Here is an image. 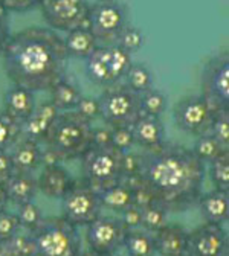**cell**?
Here are the masks:
<instances>
[{"mask_svg":"<svg viewBox=\"0 0 229 256\" xmlns=\"http://www.w3.org/2000/svg\"><path fill=\"white\" fill-rule=\"evenodd\" d=\"M113 44L119 46L121 49H124L130 55H133V54L139 52L144 48V44H145V36H144V32L139 28H136V26L128 23L119 32V36H118V38H116V42Z\"/></svg>","mask_w":229,"mask_h":256,"instance_id":"d6a6232c","label":"cell"},{"mask_svg":"<svg viewBox=\"0 0 229 256\" xmlns=\"http://www.w3.org/2000/svg\"><path fill=\"white\" fill-rule=\"evenodd\" d=\"M7 203H8V198H7V194H5V189H4L2 184H0V210H4L7 208Z\"/></svg>","mask_w":229,"mask_h":256,"instance_id":"c3c4849f","label":"cell"},{"mask_svg":"<svg viewBox=\"0 0 229 256\" xmlns=\"http://www.w3.org/2000/svg\"><path fill=\"white\" fill-rule=\"evenodd\" d=\"M0 256H19L10 241H0Z\"/></svg>","mask_w":229,"mask_h":256,"instance_id":"7dc6e473","label":"cell"},{"mask_svg":"<svg viewBox=\"0 0 229 256\" xmlns=\"http://www.w3.org/2000/svg\"><path fill=\"white\" fill-rule=\"evenodd\" d=\"M49 93H51L49 102L55 106L60 112H74L83 96L81 90L66 78L60 80L49 90Z\"/></svg>","mask_w":229,"mask_h":256,"instance_id":"d4e9b609","label":"cell"},{"mask_svg":"<svg viewBox=\"0 0 229 256\" xmlns=\"http://www.w3.org/2000/svg\"><path fill=\"white\" fill-rule=\"evenodd\" d=\"M100 101V118L110 128L130 126L141 114L139 94L127 88L122 82L104 88Z\"/></svg>","mask_w":229,"mask_h":256,"instance_id":"ba28073f","label":"cell"},{"mask_svg":"<svg viewBox=\"0 0 229 256\" xmlns=\"http://www.w3.org/2000/svg\"><path fill=\"white\" fill-rule=\"evenodd\" d=\"M86 228V241L92 253L98 256H113L122 248L127 229L119 218L100 215Z\"/></svg>","mask_w":229,"mask_h":256,"instance_id":"4fadbf2b","label":"cell"},{"mask_svg":"<svg viewBox=\"0 0 229 256\" xmlns=\"http://www.w3.org/2000/svg\"><path fill=\"white\" fill-rule=\"evenodd\" d=\"M208 133L229 150V110H215Z\"/></svg>","mask_w":229,"mask_h":256,"instance_id":"e575fe53","label":"cell"},{"mask_svg":"<svg viewBox=\"0 0 229 256\" xmlns=\"http://www.w3.org/2000/svg\"><path fill=\"white\" fill-rule=\"evenodd\" d=\"M4 70L16 84L31 92H49L66 78L68 54L58 32L31 26L11 36L2 50Z\"/></svg>","mask_w":229,"mask_h":256,"instance_id":"6da1fadb","label":"cell"},{"mask_svg":"<svg viewBox=\"0 0 229 256\" xmlns=\"http://www.w3.org/2000/svg\"><path fill=\"white\" fill-rule=\"evenodd\" d=\"M32 256H80L81 238L74 224L63 216H46L31 232Z\"/></svg>","mask_w":229,"mask_h":256,"instance_id":"277c9868","label":"cell"},{"mask_svg":"<svg viewBox=\"0 0 229 256\" xmlns=\"http://www.w3.org/2000/svg\"><path fill=\"white\" fill-rule=\"evenodd\" d=\"M192 154L197 157L200 162H203L205 165H208L209 162H212V160L215 157H218L221 152L224 151H229L227 148H224L217 139H214L209 133L206 134H202L199 136L197 139H195L192 148H191Z\"/></svg>","mask_w":229,"mask_h":256,"instance_id":"f1b7e54d","label":"cell"},{"mask_svg":"<svg viewBox=\"0 0 229 256\" xmlns=\"http://www.w3.org/2000/svg\"><path fill=\"white\" fill-rule=\"evenodd\" d=\"M121 222L124 224V228L127 230H133V229H139L141 228V209L136 208L135 204H132L130 208H127L125 210L121 212Z\"/></svg>","mask_w":229,"mask_h":256,"instance_id":"60d3db41","label":"cell"},{"mask_svg":"<svg viewBox=\"0 0 229 256\" xmlns=\"http://www.w3.org/2000/svg\"><path fill=\"white\" fill-rule=\"evenodd\" d=\"M122 248L127 256H154L156 247L153 235L145 232L144 229L127 230L122 242Z\"/></svg>","mask_w":229,"mask_h":256,"instance_id":"484cf974","label":"cell"},{"mask_svg":"<svg viewBox=\"0 0 229 256\" xmlns=\"http://www.w3.org/2000/svg\"><path fill=\"white\" fill-rule=\"evenodd\" d=\"M100 203L103 209H109L121 214L127 208L133 204V189L122 180L113 186H109L98 192Z\"/></svg>","mask_w":229,"mask_h":256,"instance_id":"cb8c5ba5","label":"cell"},{"mask_svg":"<svg viewBox=\"0 0 229 256\" xmlns=\"http://www.w3.org/2000/svg\"><path fill=\"white\" fill-rule=\"evenodd\" d=\"M84 61L87 80L103 88L121 84L133 62L132 55L116 44H100Z\"/></svg>","mask_w":229,"mask_h":256,"instance_id":"5b68a950","label":"cell"},{"mask_svg":"<svg viewBox=\"0 0 229 256\" xmlns=\"http://www.w3.org/2000/svg\"><path fill=\"white\" fill-rule=\"evenodd\" d=\"M154 202L156 200H154L153 194L148 190V188H145L144 184L133 189V204L136 208L142 209V208H145V206H148V204H151Z\"/></svg>","mask_w":229,"mask_h":256,"instance_id":"ee69618b","label":"cell"},{"mask_svg":"<svg viewBox=\"0 0 229 256\" xmlns=\"http://www.w3.org/2000/svg\"><path fill=\"white\" fill-rule=\"evenodd\" d=\"M92 146H110V126H100L92 130Z\"/></svg>","mask_w":229,"mask_h":256,"instance_id":"bcb514c9","label":"cell"},{"mask_svg":"<svg viewBox=\"0 0 229 256\" xmlns=\"http://www.w3.org/2000/svg\"><path fill=\"white\" fill-rule=\"evenodd\" d=\"M205 174L206 165L180 144L165 140L142 151V184L170 212H183L197 203Z\"/></svg>","mask_w":229,"mask_h":256,"instance_id":"7a4b0ae2","label":"cell"},{"mask_svg":"<svg viewBox=\"0 0 229 256\" xmlns=\"http://www.w3.org/2000/svg\"><path fill=\"white\" fill-rule=\"evenodd\" d=\"M8 202L20 206L23 203L34 202L39 190L37 178L31 172H13V176L4 184Z\"/></svg>","mask_w":229,"mask_h":256,"instance_id":"7402d4cb","label":"cell"},{"mask_svg":"<svg viewBox=\"0 0 229 256\" xmlns=\"http://www.w3.org/2000/svg\"><path fill=\"white\" fill-rule=\"evenodd\" d=\"M14 166H13V160L10 156V151L7 150H0V184H5V182L13 176Z\"/></svg>","mask_w":229,"mask_h":256,"instance_id":"7bdbcfd3","label":"cell"},{"mask_svg":"<svg viewBox=\"0 0 229 256\" xmlns=\"http://www.w3.org/2000/svg\"><path fill=\"white\" fill-rule=\"evenodd\" d=\"M202 96L214 110H229V52L221 50L206 60L200 74Z\"/></svg>","mask_w":229,"mask_h":256,"instance_id":"9c48e42d","label":"cell"},{"mask_svg":"<svg viewBox=\"0 0 229 256\" xmlns=\"http://www.w3.org/2000/svg\"><path fill=\"white\" fill-rule=\"evenodd\" d=\"M182 256H188V254H182Z\"/></svg>","mask_w":229,"mask_h":256,"instance_id":"816d5d0a","label":"cell"},{"mask_svg":"<svg viewBox=\"0 0 229 256\" xmlns=\"http://www.w3.org/2000/svg\"><path fill=\"white\" fill-rule=\"evenodd\" d=\"M142 170V152L127 151L122 154V178L139 176Z\"/></svg>","mask_w":229,"mask_h":256,"instance_id":"f35d334b","label":"cell"},{"mask_svg":"<svg viewBox=\"0 0 229 256\" xmlns=\"http://www.w3.org/2000/svg\"><path fill=\"white\" fill-rule=\"evenodd\" d=\"M170 210L159 202H154L141 209V228L148 234H156L168 222Z\"/></svg>","mask_w":229,"mask_h":256,"instance_id":"83f0119b","label":"cell"},{"mask_svg":"<svg viewBox=\"0 0 229 256\" xmlns=\"http://www.w3.org/2000/svg\"><path fill=\"white\" fill-rule=\"evenodd\" d=\"M156 253L160 256H182L186 254L188 230L179 224L167 222L160 230L153 234Z\"/></svg>","mask_w":229,"mask_h":256,"instance_id":"ac0fdd59","label":"cell"},{"mask_svg":"<svg viewBox=\"0 0 229 256\" xmlns=\"http://www.w3.org/2000/svg\"><path fill=\"white\" fill-rule=\"evenodd\" d=\"M202 216L206 222L223 226L229 220V190L212 189L206 194H200L197 203Z\"/></svg>","mask_w":229,"mask_h":256,"instance_id":"44dd1931","label":"cell"},{"mask_svg":"<svg viewBox=\"0 0 229 256\" xmlns=\"http://www.w3.org/2000/svg\"><path fill=\"white\" fill-rule=\"evenodd\" d=\"M80 256H98V254H95V253H92V252L89 250L87 253H83V252H81V254H80Z\"/></svg>","mask_w":229,"mask_h":256,"instance_id":"681fc988","label":"cell"},{"mask_svg":"<svg viewBox=\"0 0 229 256\" xmlns=\"http://www.w3.org/2000/svg\"><path fill=\"white\" fill-rule=\"evenodd\" d=\"M74 183H75V178L60 164L45 165L43 172L37 178L39 190L43 192V196L49 198H57V200H61L66 196L68 190L74 186Z\"/></svg>","mask_w":229,"mask_h":256,"instance_id":"2e32d148","label":"cell"},{"mask_svg":"<svg viewBox=\"0 0 229 256\" xmlns=\"http://www.w3.org/2000/svg\"><path fill=\"white\" fill-rule=\"evenodd\" d=\"M36 108L34 92H31L22 86H13L4 94V112L17 120L20 125L32 114Z\"/></svg>","mask_w":229,"mask_h":256,"instance_id":"d6986e66","label":"cell"},{"mask_svg":"<svg viewBox=\"0 0 229 256\" xmlns=\"http://www.w3.org/2000/svg\"><path fill=\"white\" fill-rule=\"evenodd\" d=\"M89 5V0H42L39 8L49 29L69 32L86 26Z\"/></svg>","mask_w":229,"mask_h":256,"instance_id":"7c38bea8","label":"cell"},{"mask_svg":"<svg viewBox=\"0 0 229 256\" xmlns=\"http://www.w3.org/2000/svg\"><path fill=\"white\" fill-rule=\"evenodd\" d=\"M110 146L121 152L132 151L135 146V139L132 133V126H115L110 128Z\"/></svg>","mask_w":229,"mask_h":256,"instance_id":"d590c367","label":"cell"},{"mask_svg":"<svg viewBox=\"0 0 229 256\" xmlns=\"http://www.w3.org/2000/svg\"><path fill=\"white\" fill-rule=\"evenodd\" d=\"M42 0H0L2 5L8 12H28L39 8Z\"/></svg>","mask_w":229,"mask_h":256,"instance_id":"ab89813d","label":"cell"},{"mask_svg":"<svg viewBox=\"0 0 229 256\" xmlns=\"http://www.w3.org/2000/svg\"><path fill=\"white\" fill-rule=\"evenodd\" d=\"M74 112L81 119L92 124L93 120H96L98 118H100V113H101L100 112V101H98V98H92V96H81V100L77 104Z\"/></svg>","mask_w":229,"mask_h":256,"instance_id":"8d00e7d4","label":"cell"},{"mask_svg":"<svg viewBox=\"0 0 229 256\" xmlns=\"http://www.w3.org/2000/svg\"><path fill=\"white\" fill-rule=\"evenodd\" d=\"M122 154L113 146H92L83 157V180L96 192L122 180Z\"/></svg>","mask_w":229,"mask_h":256,"instance_id":"8992f818","label":"cell"},{"mask_svg":"<svg viewBox=\"0 0 229 256\" xmlns=\"http://www.w3.org/2000/svg\"><path fill=\"white\" fill-rule=\"evenodd\" d=\"M11 247L16 250V253L19 256H32V241H31V236L29 235H19L16 234L11 240H8Z\"/></svg>","mask_w":229,"mask_h":256,"instance_id":"b9f144b4","label":"cell"},{"mask_svg":"<svg viewBox=\"0 0 229 256\" xmlns=\"http://www.w3.org/2000/svg\"><path fill=\"white\" fill-rule=\"evenodd\" d=\"M64 49L69 58H78V60H86L100 43L96 42L92 32L87 29V26H80L75 28L69 32H66V37L63 38Z\"/></svg>","mask_w":229,"mask_h":256,"instance_id":"603a6c76","label":"cell"},{"mask_svg":"<svg viewBox=\"0 0 229 256\" xmlns=\"http://www.w3.org/2000/svg\"><path fill=\"white\" fill-rule=\"evenodd\" d=\"M130 23V11L122 0H95L89 5L86 26L98 43L113 44Z\"/></svg>","mask_w":229,"mask_h":256,"instance_id":"52a82bcc","label":"cell"},{"mask_svg":"<svg viewBox=\"0 0 229 256\" xmlns=\"http://www.w3.org/2000/svg\"><path fill=\"white\" fill-rule=\"evenodd\" d=\"M63 218L74 224L75 228L87 226L101 215V203L98 192L84 180H75L68 194L61 198Z\"/></svg>","mask_w":229,"mask_h":256,"instance_id":"30bf717a","label":"cell"},{"mask_svg":"<svg viewBox=\"0 0 229 256\" xmlns=\"http://www.w3.org/2000/svg\"><path fill=\"white\" fill-rule=\"evenodd\" d=\"M60 110L49 101L42 106H36L32 114L22 124V138L43 144Z\"/></svg>","mask_w":229,"mask_h":256,"instance_id":"9a60e30c","label":"cell"},{"mask_svg":"<svg viewBox=\"0 0 229 256\" xmlns=\"http://www.w3.org/2000/svg\"><path fill=\"white\" fill-rule=\"evenodd\" d=\"M11 37L10 32V12L0 5V54H2L8 38Z\"/></svg>","mask_w":229,"mask_h":256,"instance_id":"f6af8a7d","label":"cell"},{"mask_svg":"<svg viewBox=\"0 0 229 256\" xmlns=\"http://www.w3.org/2000/svg\"><path fill=\"white\" fill-rule=\"evenodd\" d=\"M168 106V98L165 93H162L157 88H150L139 94V108L141 114H148L154 118H160L162 113H165Z\"/></svg>","mask_w":229,"mask_h":256,"instance_id":"f546056e","label":"cell"},{"mask_svg":"<svg viewBox=\"0 0 229 256\" xmlns=\"http://www.w3.org/2000/svg\"><path fill=\"white\" fill-rule=\"evenodd\" d=\"M113 256H119V254H118V253H115V254H113ZM125 256H127V254H125Z\"/></svg>","mask_w":229,"mask_h":256,"instance_id":"f907efd6","label":"cell"},{"mask_svg":"<svg viewBox=\"0 0 229 256\" xmlns=\"http://www.w3.org/2000/svg\"><path fill=\"white\" fill-rule=\"evenodd\" d=\"M188 256H229L227 232L220 224L205 222L188 232Z\"/></svg>","mask_w":229,"mask_h":256,"instance_id":"5bb4252c","label":"cell"},{"mask_svg":"<svg viewBox=\"0 0 229 256\" xmlns=\"http://www.w3.org/2000/svg\"><path fill=\"white\" fill-rule=\"evenodd\" d=\"M22 138V125L0 110V150H11Z\"/></svg>","mask_w":229,"mask_h":256,"instance_id":"1f68e13d","label":"cell"},{"mask_svg":"<svg viewBox=\"0 0 229 256\" xmlns=\"http://www.w3.org/2000/svg\"><path fill=\"white\" fill-rule=\"evenodd\" d=\"M208 174L215 189L229 190V151L221 152L208 164Z\"/></svg>","mask_w":229,"mask_h":256,"instance_id":"4dcf8cb0","label":"cell"},{"mask_svg":"<svg viewBox=\"0 0 229 256\" xmlns=\"http://www.w3.org/2000/svg\"><path fill=\"white\" fill-rule=\"evenodd\" d=\"M153 82H154V76H153L151 70L142 62L130 64V68L122 81V84L127 88H130L136 94H141V93L150 90L153 87Z\"/></svg>","mask_w":229,"mask_h":256,"instance_id":"4316f807","label":"cell"},{"mask_svg":"<svg viewBox=\"0 0 229 256\" xmlns=\"http://www.w3.org/2000/svg\"><path fill=\"white\" fill-rule=\"evenodd\" d=\"M92 124L81 119L75 112H60L51 132L43 142L45 165L81 158L92 148Z\"/></svg>","mask_w":229,"mask_h":256,"instance_id":"3957f363","label":"cell"},{"mask_svg":"<svg viewBox=\"0 0 229 256\" xmlns=\"http://www.w3.org/2000/svg\"><path fill=\"white\" fill-rule=\"evenodd\" d=\"M20 228L32 232L39 224L42 222V220L45 218L40 208L34 203V202H29V203H23L19 206V212L16 214Z\"/></svg>","mask_w":229,"mask_h":256,"instance_id":"836d02e7","label":"cell"},{"mask_svg":"<svg viewBox=\"0 0 229 256\" xmlns=\"http://www.w3.org/2000/svg\"><path fill=\"white\" fill-rule=\"evenodd\" d=\"M215 110L202 94L183 96L173 108V119L179 130L199 138L209 132Z\"/></svg>","mask_w":229,"mask_h":256,"instance_id":"8fae6325","label":"cell"},{"mask_svg":"<svg viewBox=\"0 0 229 256\" xmlns=\"http://www.w3.org/2000/svg\"><path fill=\"white\" fill-rule=\"evenodd\" d=\"M20 224L16 214L8 212L7 209L0 210V241H8L16 234H19Z\"/></svg>","mask_w":229,"mask_h":256,"instance_id":"74e56055","label":"cell"},{"mask_svg":"<svg viewBox=\"0 0 229 256\" xmlns=\"http://www.w3.org/2000/svg\"><path fill=\"white\" fill-rule=\"evenodd\" d=\"M10 152L16 172H34L43 165L42 144L20 138Z\"/></svg>","mask_w":229,"mask_h":256,"instance_id":"ffe728a7","label":"cell"},{"mask_svg":"<svg viewBox=\"0 0 229 256\" xmlns=\"http://www.w3.org/2000/svg\"><path fill=\"white\" fill-rule=\"evenodd\" d=\"M130 126H132L135 145L141 146L144 151L154 150L165 142V126L160 118L139 114Z\"/></svg>","mask_w":229,"mask_h":256,"instance_id":"e0dca14e","label":"cell"}]
</instances>
